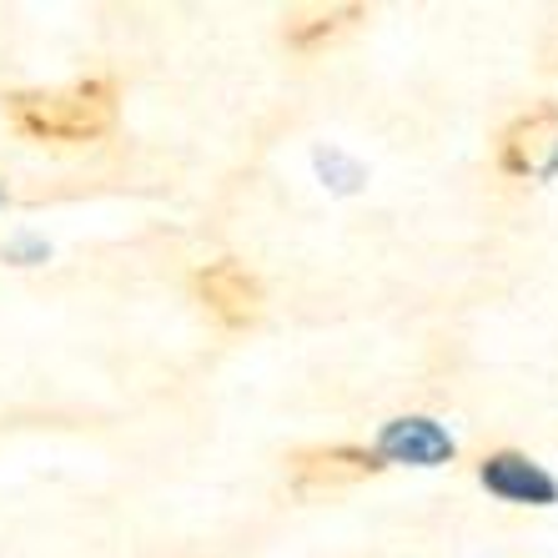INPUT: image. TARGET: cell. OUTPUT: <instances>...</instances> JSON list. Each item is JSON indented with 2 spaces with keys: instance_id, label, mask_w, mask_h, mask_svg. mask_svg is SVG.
I'll list each match as a JSON object with an SVG mask.
<instances>
[{
  "instance_id": "obj_1",
  "label": "cell",
  "mask_w": 558,
  "mask_h": 558,
  "mask_svg": "<svg viewBox=\"0 0 558 558\" xmlns=\"http://www.w3.org/2000/svg\"><path fill=\"white\" fill-rule=\"evenodd\" d=\"M5 117L26 142L81 146L96 142L117 126L121 117V86L111 76H86L71 86H36V92L5 96Z\"/></svg>"
},
{
  "instance_id": "obj_2",
  "label": "cell",
  "mask_w": 558,
  "mask_h": 558,
  "mask_svg": "<svg viewBox=\"0 0 558 558\" xmlns=\"http://www.w3.org/2000/svg\"><path fill=\"white\" fill-rule=\"evenodd\" d=\"M383 458L373 448H357V442H327V448H302V453L287 458V478L298 494H338V488H352L363 478H377L383 473Z\"/></svg>"
},
{
  "instance_id": "obj_3",
  "label": "cell",
  "mask_w": 558,
  "mask_h": 558,
  "mask_svg": "<svg viewBox=\"0 0 558 558\" xmlns=\"http://www.w3.org/2000/svg\"><path fill=\"white\" fill-rule=\"evenodd\" d=\"M192 292H196V302H202L221 327H232V332H242V327H252L262 317V282L232 257L207 262V267L192 277Z\"/></svg>"
},
{
  "instance_id": "obj_4",
  "label": "cell",
  "mask_w": 558,
  "mask_h": 558,
  "mask_svg": "<svg viewBox=\"0 0 558 558\" xmlns=\"http://www.w3.org/2000/svg\"><path fill=\"white\" fill-rule=\"evenodd\" d=\"M478 483L498 504L513 508H548L558 504V478L544 463H533L529 453H513V448H498V453L478 458Z\"/></svg>"
},
{
  "instance_id": "obj_5",
  "label": "cell",
  "mask_w": 558,
  "mask_h": 558,
  "mask_svg": "<svg viewBox=\"0 0 558 558\" xmlns=\"http://www.w3.org/2000/svg\"><path fill=\"white\" fill-rule=\"evenodd\" d=\"M373 453L383 458V463L442 468L458 458V442H453V433L442 428V423H433V417H392V423H383V433H377Z\"/></svg>"
},
{
  "instance_id": "obj_6",
  "label": "cell",
  "mask_w": 558,
  "mask_h": 558,
  "mask_svg": "<svg viewBox=\"0 0 558 558\" xmlns=\"http://www.w3.org/2000/svg\"><path fill=\"white\" fill-rule=\"evenodd\" d=\"M558 146V106L544 101L523 111L513 126L504 131V142H498V167L508 177H529V171H544V151Z\"/></svg>"
},
{
  "instance_id": "obj_7",
  "label": "cell",
  "mask_w": 558,
  "mask_h": 558,
  "mask_svg": "<svg viewBox=\"0 0 558 558\" xmlns=\"http://www.w3.org/2000/svg\"><path fill=\"white\" fill-rule=\"evenodd\" d=\"M352 21H363V5H312V11H287L282 40L292 46V51H317V46H327L332 36H342Z\"/></svg>"
}]
</instances>
